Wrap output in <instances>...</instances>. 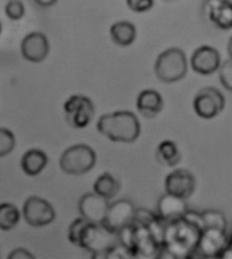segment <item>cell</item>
<instances>
[{
  "instance_id": "obj_22",
  "label": "cell",
  "mask_w": 232,
  "mask_h": 259,
  "mask_svg": "<svg viewBox=\"0 0 232 259\" xmlns=\"http://www.w3.org/2000/svg\"><path fill=\"white\" fill-rule=\"evenodd\" d=\"M119 191L120 182L110 172H103L94 182V193H97L98 196L105 197L107 200L117 196Z\"/></svg>"
},
{
  "instance_id": "obj_8",
  "label": "cell",
  "mask_w": 232,
  "mask_h": 259,
  "mask_svg": "<svg viewBox=\"0 0 232 259\" xmlns=\"http://www.w3.org/2000/svg\"><path fill=\"white\" fill-rule=\"evenodd\" d=\"M22 216L30 227L41 228L55 221L56 212L49 201L44 200L41 197L31 196L23 204Z\"/></svg>"
},
{
  "instance_id": "obj_3",
  "label": "cell",
  "mask_w": 232,
  "mask_h": 259,
  "mask_svg": "<svg viewBox=\"0 0 232 259\" xmlns=\"http://www.w3.org/2000/svg\"><path fill=\"white\" fill-rule=\"evenodd\" d=\"M117 244V232L106 228L103 224L87 223L79 236L78 247L91 252L94 258H106V255Z\"/></svg>"
},
{
  "instance_id": "obj_15",
  "label": "cell",
  "mask_w": 232,
  "mask_h": 259,
  "mask_svg": "<svg viewBox=\"0 0 232 259\" xmlns=\"http://www.w3.org/2000/svg\"><path fill=\"white\" fill-rule=\"evenodd\" d=\"M204 13L216 27L221 30H229L232 27L231 0H205Z\"/></svg>"
},
{
  "instance_id": "obj_14",
  "label": "cell",
  "mask_w": 232,
  "mask_h": 259,
  "mask_svg": "<svg viewBox=\"0 0 232 259\" xmlns=\"http://www.w3.org/2000/svg\"><path fill=\"white\" fill-rule=\"evenodd\" d=\"M109 206V200L97 193H86L79 200V213L89 223L102 224Z\"/></svg>"
},
{
  "instance_id": "obj_20",
  "label": "cell",
  "mask_w": 232,
  "mask_h": 259,
  "mask_svg": "<svg viewBox=\"0 0 232 259\" xmlns=\"http://www.w3.org/2000/svg\"><path fill=\"white\" fill-rule=\"evenodd\" d=\"M110 37L119 47H129L136 41L137 29L129 21H119L110 26Z\"/></svg>"
},
{
  "instance_id": "obj_23",
  "label": "cell",
  "mask_w": 232,
  "mask_h": 259,
  "mask_svg": "<svg viewBox=\"0 0 232 259\" xmlns=\"http://www.w3.org/2000/svg\"><path fill=\"white\" fill-rule=\"evenodd\" d=\"M21 220V212L11 202L0 204V230L11 231L14 230Z\"/></svg>"
},
{
  "instance_id": "obj_29",
  "label": "cell",
  "mask_w": 232,
  "mask_h": 259,
  "mask_svg": "<svg viewBox=\"0 0 232 259\" xmlns=\"http://www.w3.org/2000/svg\"><path fill=\"white\" fill-rule=\"evenodd\" d=\"M157 216V212H152V210H148V209L144 208H136L135 216H133V221L132 223L133 224L147 227Z\"/></svg>"
},
{
  "instance_id": "obj_24",
  "label": "cell",
  "mask_w": 232,
  "mask_h": 259,
  "mask_svg": "<svg viewBox=\"0 0 232 259\" xmlns=\"http://www.w3.org/2000/svg\"><path fill=\"white\" fill-rule=\"evenodd\" d=\"M200 214L203 221V228H217V230L227 231V219L220 210L209 209V210H204Z\"/></svg>"
},
{
  "instance_id": "obj_6",
  "label": "cell",
  "mask_w": 232,
  "mask_h": 259,
  "mask_svg": "<svg viewBox=\"0 0 232 259\" xmlns=\"http://www.w3.org/2000/svg\"><path fill=\"white\" fill-rule=\"evenodd\" d=\"M229 244H232V238L227 231L203 228L193 258H220V254Z\"/></svg>"
},
{
  "instance_id": "obj_26",
  "label": "cell",
  "mask_w": 232,
  "mask_h": 259,
  "mask_svg": "<svg viewBox=\"0 0 232 259\" xmlns=\"http://www.w3.org/2000/svg\"><path fill=\"white\" fill-rule=\"evenodd\" d=\"M6 15L11 21H21L22 18L25 17V6L21 0H10L9 3L5 7Z\"/></svg>"
},
{
  "instance_id": "obj_27",
  "label": "cell",
  "mask_w": 232,
  "mask_h": 259,
  "mask_svg": "<svg viewBox=\"0 0 232 259\" xmlns=\"http://www.w3.org/2000/svg\"><path fill=\"white\" fill-rule=\"evenodd\" d=\"M89 221L83 219V217H79V219H75V220L72 221L71 225H69V228H68V240L72 243V244H75L78 246V242H79V236H81L82 231L85 228V225L87 224Z\"/></svg>"
},
{
  "instance_id": "obj_2",
  "label": "cell",
  "mask_w": 232,
  "mask_h": 259,
  "mask_svg": "<svg viewBox=\"0 0 232 259\" xmlns=\"http://www.w3.org/2000/svg\"><path fill=\"white\" fill-rule=\"evenodd\" d=\"M98 132L113 143H133L139 139L141 126L135 113L119 110L102 115L97 122Z\"/></svg>"
},
{
  "instance_id": "obj_32",
  "label": "cell",
  "mask_w": 232,
  "mask_h": 259,
  "mask_svg": "<svg viewBox=\"0 0 232 259\" xmlns=\"http://www.w3.org/2000/svg\"><path fill=\"white\" fill-rule=\"evenodd\" d=\"M10 259H33L34 255L30 252L29 250H26L23 247H19V248H14L9 255Z\"/></svg>"
},
{
  "instance_id": "obj_31",
  "label": "cell",
  "mask_w": 232,
  "mask_h": 259,
  "mask_svg": "<svg viewBox=\"0 0 232 259\" xmlns=\"http://www.w3.org/2000/svg\"><path fill=\"white\" fill-rule=\"evenodd\" d=\"M106 258L124 259V258H133V256H132L131 252H129V251H128L123 244H120V243L117 242V244H115V246H114L109 252H107Z\"/></svg>"
},
{
  "instance_id": "obj_28",
  "label": "cell",
  "mask_w": 232,
  "mask_h": 259,
  "mask_svg": "<svg viewBox=\"0 0 232 259\" xmlns=\"http://www.w3.org/2000/svg\"><path fill=\"white\" fill-rule=\"evenodd\" d=\"M220 83L227 91L232 90V61L227 59L224 63L220 64Z\"/></svg>"
},
{
  "instance_id": "obj_13",
  "label": "cell",
  "mask_w": 232,
  "mask_h": 259,
  "mask_svg": "<svg viewBox=\"0 0 232 259\" xmlns=\"http://www.w3.org/2000/svg\"><path fill=\"white\" fill-rule=\"evenodd\" d=\"M51 52L49 39L40 31H31L22 39L21 53L30 63H43Z\"/></svg>"
},
{
  "instance_id": "obj_16",
  "label": "cell",
  "mask_w": 232,
  "mask_h": 259,
  "mask_svg": "<svg viewBox=\"0 0 232 259\" xmlns=\"http://www.w3.org/2000/svg\"><path fill=\"white\" fill-rule=\"evenodd\" d=\"M187 209L189 206L185 198L166 193L158 200L157 214L165 221H171L183 216L187 212Z\"/></svg>"
},
{
  "instance_id": "obj_4",
  "label": "cell",
  "mask_w": 232,
  "mask_h": 259,
  "mask_svg": "<svg viewBox=\"0 0 232 259\" xmlns=\"http://www.w3.org/2000/svg\"><path fill=\"white\" fill-rule=\"evenodd\" d=\"M155 75L163 83L182 80L187 73V57L179 48H170L158 56L153 67Z\"/></svg>"
},
{
  "instance_id": "obj_10",
  "label": "cell",
  "mask_w": 232,
  "mask_h": 259,
  "mask_svg": "<svg viewBox=\"0 0 232 259\" xmlns=\"http://www.w3.org/2000/svg\"><path fill=\"white\" fill-rule=\"evenodd\" d=\"M135 210V205L129 200H117L111 204L109 202L107 212H106V216L102 221V224L105 225L106 228L117 232L125 225L132 224Z\"/></svg>"
},
{
  "instance_id": "obj_7",
  "label": "cell",
  "mask_w": 232,
  "mask_h": 259,
  "mask_svg": "<svg viewBox=\"0 0 232 259\" xmlns=\"http://www.w3.org/2000/svg\"><path fill=\"white\" fill-rule=\"evenodd\" d=\"M64 113L65 119L69 126L75 129H83L89 126L95 113L93 101L81 94H75L64 103Z\"/></svg>"
},
{
  "instance_id": "obj_30",
  "label": "cell",
  "mask_w": 232,
  "mask_h": 259,
  "mask_svg": "<svg viewBox=\"0 0 232 259\" xmlns=\"http://www.w3.org/2000/svg\"><path fill=\"white\" fill-rule=\"evenodd\" d=\"M127 5L129 10L141 14L149 11L155 5V2L153 0H127Z\"/></svg>"
},
{
  "instance_id": "obj_17",
  "label": "cell",
  "mask_w": 232,
  "mask_h": 259,
  "mask_svg": "<svg viewBox=\"0 0 232 259\" xmlns=\"http://www.w3.org/2000/svg\"><path fill=\"white\" fill-rule=\"evenodd\" d=\"M135 225L133 235V256L135 258H155L159 250L153 238L143 225Z\"/></svg>"
},
{
  "instance_id": "obj_1",
  "label": "cell",
  "mask_w": 232,
  "mask_h": 259,
  "mask_svg": "<svg viewBox=\"0 0 232 259\" xmlns=\"http://www.w3.org/2000/svg\"><path fill=\"white\" fill-rule=\"evenodd\" d=\"M201 231L199 225L185 217L166 221L163 247L174 259L193 258Z\"/></svg>"
},
{
  "instance_id": "obj_12",
  "label": "cell",
  "mask_w": 232,
  "mask_h": 259,
  "mask_svg": "<svg viewBox=\"0 0 232 259\" xmlns=\"http://www.w3.org/2000/svg\"><path fill=\"white\" fill-rule=\"evenodd\" d=\"M165 189L166 193L187 200L196 190L195 175L185 168L171 171L165 179Z\"/></svg>"
},
{
  "instance_id": "obj_11",
  "label": "cell",
  "mask_w": 232,
  "mask_h": 259,
  "mask_svg": "<svg viewBox=\"0 0 232 259\" xmlns=\"http://www.w3.org/2000/svg\"><path fill=\"white\" fill-rule=\"evenodd\" d=\"M220 64H221V56L216 48L211 45H203V47L197 48L191 59H190V67L199 75H212L219 69Z\"/></svg>"
},
{
  "instance_id": "obj_33",
  "label": "cell",
  "mask_w": 232,
  "mask_h": 259,
  "mask_svg": "<svg viewBox=\"0 0 232 259\" xmlns=\"http://www.w3.org/2000/svg\"><path fill=\"white\" fill-rule=\"evenodd\" d=\"M38 6H41V7H51V6L56 5L59 0H34Z\"/></svg>"
},
{
  "instance_id": "obj_25",
  "label": "cell",
  "mask_w": 232,
  "mask_h": 259,
  "mask_svg": "<svg viewBox=\"0 0 232 259\" xmlns=\"http://www.w3.org/2000/svg\"><path fill=\"white\" fill-rule=\"evenodd\" d=\"M17 145V139L10 129L0 127V157H5L13 152Z\"/></svg>"
},
{
  "instance_id": "obj_19",
  "label": "cell",
  "mask_w": 232,
  "mask_h": 259,
  "mask_svg": "<svg viewBox=\"0 0 232 259\" xmlns=\"http://www.w3.org/2000/svg\"><path fill=\"white\" fill-rule=\"evenodd\" d=\"M49 157L43 149L31 148L23 153L21 159V167L22 171L25 172L27 177H37L45 170L48 166Z\"/></svg>"
},
{
  "instance_id": "obj_34",
  "label": "cell",
  "mask_w": 232,
  "mask_h": 259,
  "mask_svg": "<svg viewBox=\"0 0 232 259\" xmlns=\"http://www.w3.org/2000/svg\"><path fill=\"white\" fill-rule=\"evenodd\" d=\"M0 34H2V22H0Z\"/></svg>"
},
{
  "instance_id": "obj_18",
  "label": "cell",
  "mask_w": 232,
  "mask_h": 259,
  "mask_svg": "<svg viewBox=\"0 0 232 259\" xmlns=\"http://www.w3.org/2000/svg\"><path fill=\"white\" fill-rule=\"evenodd\" d=\"M163 97L157 90L147 89L143 90L137 97L136 107L143 117L145 118H153L163 110Z\"/></svg>"
},
{
  "instance_id": "obj_21",
  "label": "cell",
  "mask_w": 232,
  "mask_h": 259,
  "mask_svg": "<svg viewBox=\"0 0 232 259\" xmlns=\"http://www.w3.org/2000/svg\"><path fill=\"white\" fill-rule=\"evenodd\" d=\"M157 160L159 164L166 167L177 166L181 161V152L178 145L173 140H163L159 143L155 152Z\"/></svg>"
},
{
  "instance_id": "obj_9",
  "label": "cell",
  "mask_w": 232,
  "mask_h": 259,
  "mask_svg": "<svg viewBox=\"0 0 232 259\" xmlns=\"http://www.w3.org/2000/svg\"><path fill=\"white\" fill-rule=\"evenodd\" d=\"M225 98L216 87H204L196 94L193 109L196 114L203 119H212L224 110Z\"/></svg>"
},
{
  "instance_id": "obj_5",
  "label": "cell",
  "mask_w": 232,
  "mask_h": 259,
  "mask_svg": "<svg viewBox=\"0 0 232 259\" xmlns=\"http://www.w3.org/2000/svg\"><path fill=\"white\" fill-rule=\"evenodd\" d=\"M97 163V153L86 144H76L67 148L60 157V167L68 175H85Z\"/></svg>"
}]
</instances>
